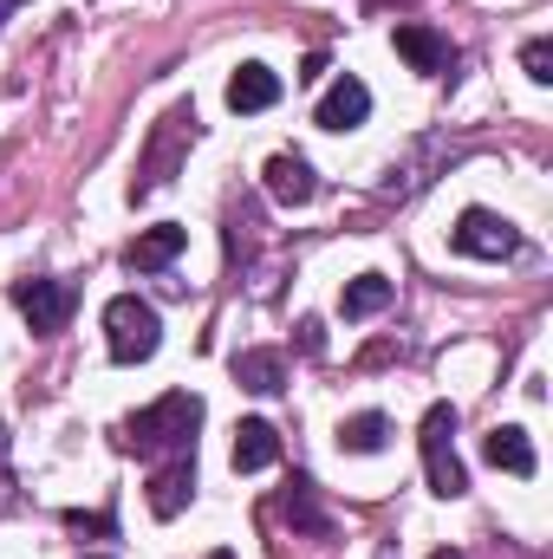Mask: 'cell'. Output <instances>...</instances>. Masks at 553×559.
I'll list each match as a JSON object with an SVG mask.
<instances>
[{"mask_svg":"<svg viewBox=\"0 0 553 559\" xmlns=\"http://www.w3.org/2000/svg\"><path fill=\"white\" fill-rule=\"evenodd\" d=\"M196 429H202V397L196 391H169L150 411L125 423V449L138 455H196Z\"/></svg>","mask_w":553,"mask_h":559,"instance_id":"6da1fadb","label":"cell"},{"mask_svg":"<svg viewBox=\"0 0 553 559\" xmlns=\"http://www.w3.org/2000/svg\"><path fill=\"white\" fill-rule=\"evenodd\" d=\"M105 345H111L118 365H143V358H156V345H163V319H156V306L138 299V293H118V299L105 306Z\"/></svg>","mask_w":553,"mask_h":559,"instance_id":"7a4b0ae2","label":"cell"},{"mask_svg":"<svg viewBox=\"0 0 553 559\" xmlns=\"http://www.w3.org/2000/svg\"><path fill=\"white\" fill-rule=\"evenodd\" d=\"M423 475H430V488L443 501L469 495V475L456 462V411L449 404H430V417H423Z\"/></svg>","mask_w":553,"mask_h":559,"instance_id":"3957f363","label":"cell"},{"mask_svg":"<svg viewBox=\"0 0 553 559\" xmlns=\"http://www.w3.org/2000/svg\"><path fill=\"white\" fill-rule=\"evenodd\" d=\"M189 143H196V111H189V105H176V111H169V118L156 124L150 150H143L131 195H150V189H163V182H169V169H176V156H183Z\"/></svg>","mask_w":553,"mask_h":559,"instance_id":"277c9868","label":"cell"},{"mask_svg":"<svg viewBox=\"0 0 553 559\" xmlns=\"http://www.w3.org/2000/svg\"><path fill=\"white\" fill-rule=\"evenodd\" d=\"M449 241H456V254H475V261H508V254L521 248L515 222H502V215H489V209H462Z\"/></svg>","mask_w":553,"mask_h":559,"instance_id":"5b68a950","label":"cell"},{"mask_svg":"<svg viewBox=\"0 0 553 559\" xmlns=\"http://www.w3.org/2000/svg\"><path fill=\"white\" fill-rule=\"evenodd\" d=\"M13 306L26 312L33 332H59L72 319V306H79V286L72 280H20L13 286Z\"/></svg>","mask_w":553,"mask_h":559,"instance_id":"8992f818","label":"cell"},{"mask_svg":"<svg viewBox=\"0 0 553 559\" xmlns=\"http://www.w3.org/2000/svg\"><path fill=\"white\" fill-rule=\"evenodd\" d=\"M196 495V455H169L156 475H150V514L156 521H176Z\"/></svg>","mask_w":553,"mask_h":559,"instance_id":"52a82bcc","label":"cell"},{"mask_svg":"<svg viewBox=\"0 0 553 559\" xmlns=\"http://www.w3.org/2000/svg\"><path fill=\"white\" fill-rule=\"evenodd\" d=\"M372 118V92H365V79H339L326 98H319V131H358Z\"/></svg>","mask_w":553,"mask_h":559,"instance_id":"ba28073f","label":"cell"},{"mask_svg":"<svg viewBox=\"0 0 553 559\" xmlns=\"http://www.w3.org/2000/svg\"><path fill=\"white\" fill-rule=\"evenodd\" d=\"M183 241H189V228H176V222H156V228H143L138 241L125 248V261H131L138 274H163V267L183 254Z\"/></svg>","mask_w":553,"mask_h":559,"instance_id":"9c48e42d","label":"cell"},{"mask_svg":"<svg viewBox=\"0 0 553 559\" xmlns=\"http://www.w3.org/2000/svg\"><path fill=\"white\" fill-rule=\"evenodd\" d=\"M268 195L274 202H286V209H306L313 195H319V182H313V163L306 156H268Z\"/></svg>","mask_w":553,"mask_h":559,"instance_id":"30bf717a","label":"cell"},{"mask_svg":"<svg viewBox=\"0 0 553 559\" xmlns=\"http://www.w3.org/2000/svg\"><path fill=\"white\" fill-rule=\"evenodd\" d=\"M280 462V429L261 417H248L235 429V475H261V468H274Z\"/></svg>","mask_w":553,"mask_h":559,"instance_id":"8fae6325","label":"cell"},{"mask_svg":"<svg viewBox=\"0 0 553 559\" xmlns=\"http://www.w3.org/2000/svg\"><path fill=\"white\" fill-rule=\"evenodd\" d=\"M280 105V72H268V66H242L235 79H228V111H274Z\"/></svg>","mask_w":553,"mask_h":559,"instance_id":"7c38bea8","label":"cell"},{"mask_svg":"<svg viewBox=\"0 0 553 559\" xmlns=\"http://www.w3.org/2000/svg\"><path fill=\"white\" fill-rule=\"evenodd\" d=\"M482 455H489L495 468H508V475H534V442H528L521 423H495V429L482 436Z\"/></svg>","mask_w":553,"mask_h":559,"instance_id":"4fadbf2b","label":"cell"},{"mask_svg":"<svg viewBox=\"0 0 553 559\" xmlns=\"http://www.w3.org/2000/svg\"><path fill=\"white\" fill-rule=\"evenodd\" d=\"M398 52L411 59L416 72H449V59H456L449 39H443L436 26H423V20H404V26H398Z\"/></svg>","mask_w":553,"mask_h":559,"instance_id":"5bb4252c","label":"cell"},{"mask_svg":"<svg viewBox=\"0 0 553 559\" xmlns=\"http://www.w3.org/2000/svg\"><path fill=\"white\" fill-rule=\"evenodd\" d=\"M391 293H398V286H391L385 274H358V280H345L339 312H345V319H372V312H385V306H391Z\"/></svg>","mask_w":553,"mask_h":559,"instance_id":"9a60e30c","label":"cell"},{"mask_svg":"<svg viewBox=\"0 0 553 559\" xmlns=\"http://www.w3.org/2000/svg\"><path fill=\"white\" fill-rule=\"evenodd\" d=\"M235 384L274 397L280 384H286V358H280V352H242V358H235Z\"/></svg>","mask_w":553,"mask_h":559,"instance_id":"2e32d148","label":"cell"},{"mask_svg":"<svg viewBox=\"0 0 553 559\" xmlns=\"http://www.w3.org/2000/svg\"><path fill=\"white\" fill-rule=\"evenodd\" d=\"M391 442V417L385 411H365V417H352L339 429V449H352V455H378Z\"/></svg>","mask_w":553,"mask_h":559,"instance_id":"e0dca14e","label":"cell"},{"mask_svg":"<svg viewBox=\"0 0 553 559\" xmlns=\"http://www.w3.org/2000/svg\"><path fill=\"white\" fill-rule=\"evenodd\" d=\"M280 514H286L299 534H326V514H319V501H313V481H293V495L280 501Z\"/></svg>","mask_w":553,"mask_h":559,"instance_id":"ac0fdd59","label":"cell"},{"mask_svg":"<svg viewBox=\"0 0 553 559\" xmlns=\"http://www.w3.org/2000/svg\"><path fill=\"white\" fill-rule=\"evenodd\" d=\"M521 66H528L534 85H553V39H528L521 46Z\"/></svg>","mask_w":553,"mask_h":559,"instance_id":"d6986e66","label":"cell"},{"mask_svg":"<svg viewBox=\"0 0 553 559\" xmlns=\"http://www.w3.org/2000/svg\"><path fill=\"white\" fill-rule=\"evenodd\" d=\"M299 352H306V358L326 352V325H319V319H299Z\"/></svg>","mask_w":553,"mask_h":559,"instance_id":"ffe728a7","label":"cell"},{"mask_svg":"<svg viewBox=\"0 0 553 559\" xmlns=\"http://www.w3.org/2000/svg\"><path fill=\"white\" fill-rule=\"evenodd\" d=\"M72 534H111V514H66Z\"/></svg>","mask_w":553,"mask_h":559,"instance_id":"44dd1931","label":"cell"},{"mask_svg":"<svg viewBox=\"0 0 553 559\" xmlns=\"http://www.w3.org/2000/svg\"><path fill=\"white\" fill-rule=\"evenodd\" d=\"M0 462H7V423H0Z\"/></svg>","mask_w":553,"mask_h":559,"instance_id":"7402d4cb","label":"cell"},{"mask_svg":"<svg viewBox=\"0 0 553 559\" xmlns=\"http://www.w3.org/2000/svg\"><path fill=\"white\" fill-rule=\"evenodd\" d=\"M7 13H13V0H0V26H7Z\"/></svg>","mask_w":553,"mask_h":559,"instance_id":"603a6c76","label":"cell"},{"mask_svg":"<svg viewBox=\"0 0 553 559\" xmlns=\"http://www.w3.org/2000/svg\"><path fill=\"white\" fill-rule=\"evenodd\" d=\"M430 559H462V554H449V547H443V554H430Z\"/></svg>","mask_w":553,"mask_h":559,"instance_id":"cb8c5ba5","label":"cell"},{"mask_svg":"<svg viewBox=\"0 0 553 559\" xmlns=\"http://www.w3.org/2000/svg\"><path fill=\"white\" fill-rule=\"evenodd\" d=\"M92 559H105V554H92Z\"/></svg>","mask_w":553,"mask_h":559,"instance_id":"d4e9b609","label":"cell"}]
</instances>
